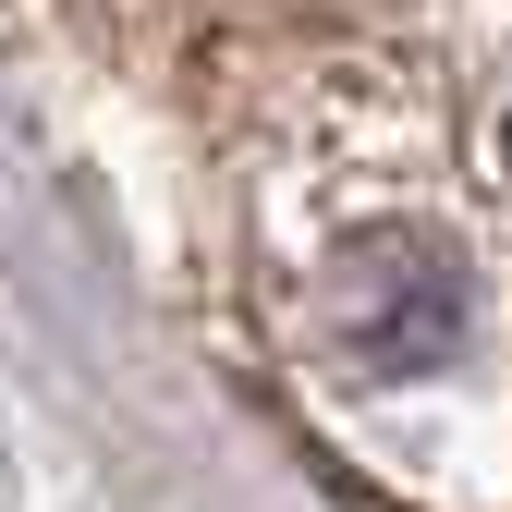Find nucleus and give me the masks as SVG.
<instances>
[{
  "label": "nucleus",
  "mask_w": 512,
  "mask_h": 512,
  "mask_svg": "<svg viewBox=\"0 0 512 512\" xmlns=\"http://www.w3.org/2000/svg\"><path fill=\"white\" fill-rule=\"evenodd\" d=\"M317 330H330V354L366 366V378H427V366L464 354V330H476V281H464L452 244L391 232V244H354L342 269H330Z\"/></svg>",
  "instance_id": "obj_1"
}]
</instances>
